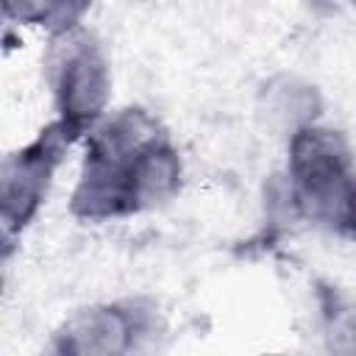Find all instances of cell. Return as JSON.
<instances>
[{"label":"cell","instance_id":"obj_1","mask_svg":"<svg viewBox=\"0 0 356 356\" xmlns=\"http://www.w3.org/2000/svg\"><path fill=\"white\" fill-rule=\"evenodd\" d=\"M181 159L159 122L142 108H122L89 131L70 211L81 220H114L175 195Z\"/></svg>","mask_w":356,"mask_h":356},{"label":"cell","instance_id":"obj_2","mask_svg":"<svg viewBox=\"0 0 356 356\" xmlns=\"http://www.w3.org/2000/svg\"><path fill=\"white\" fill-rule=\"evenodd\" d=\"M286 197L312 222L339 225L345 200L356 186V167L348 139L323 125H300L289 134Z\"/></svg>","mask_w":356,"mask_h":356},{"label":"cell","instance_id":"obj_3","mask_svg":"<svg viewBox=\"0 0 356 356\" xmlns=\"http://www.w3.org/2000/svg\"><path fill=\"white\" fill-rule=\"evenodd\" d=\"M47 81L53 89L58 120L78 134L92 131L108 103V67L97 42L78 28L56 33L47 50Z\"/></svg>","mask_w":356,"mask_h":356},{"label":"cell","instance_id":"obj_4","mask_svg":"<svg viewBox=\"0 0 356 356\" xmlns=\"http://www.w3.org/2000/svg\"><path fill=\"white\" fill-rule=\"evenodd\" d=\"M78 136L72 125L56 117L33 142L6 156L0 170V220L6 236L19 234L36 217L64 153Z\"/></svg>","mask_w":356,"mask_h":356},{"label":"cell","instance_id":"obj_5","mask_svg":"<svg viewBox=\"0 0 356 356\" xmlns=\"http://www.w3.org/2000/svg\"><path fill=\"white\" fill-rule=\"evenodd\" d=\"M153 331L150 312L136 303H100L75 312L53 337V350L70 356L128 353Z\"/></svg>","mask_w":356,"mask_h":356},{"label":"cell","instance_id":"obj_6","mask_svg":"<svg viewBox=\"0 0 356 356\" xmlns=\"http://www.w3.org/2000/svg\"><path fill=\"white\" fill-rule=\"evenodd\" d=\"M264 106H267V114L281 122L284 128L298 131L300 125H309L314 122L317 111H320V97L314 92V86L298 81V78H275L264 86Z\"/></svg>","mask_w":356,"mask_h":356},{"label":"cell","instance_id":"obj_7","mask_svg":"<svg viewBox=\"0 0 356 356\" xmlns=\"http://www.w3.org/2000/svg\"><path fill=\"white\" fill-rule=\"evenodd\" d=\"M92 0H3L6 19L44 28L53 36L78 28Z\"/></svg>","mask_w":356,"mask_h":356},{"label":"cell","instance_id":"obj_8","mask_svg":"<svg viewBox=\"0 0 356 356\" xmlns=\"http://www.w3.org/2000/svg\"><path fill=\"white\" fill-rule=\"evenodd\" d=\"M323 331L331 350L356 353V298L339 289H320Z\"/></svg>","mask_w":356,"mask_h":356},{"label":"cell","instance_id":"obj_9","mask_svg":"<svg viewBox=\"0 0 356 356\" xmlns=\"http://www.w3.org/2000/svg\"><path fill=\"white\" fill-rule=\"evenodd\" d=\"M342 234H348L350 239H356V186L350 189L348 200H345V209H342V217H339V225H337Z\"/></svg>","mask_w":356,"mask_h":356},{"label":"cell","instance_id":"obj_10","mask_svg":"<svg viewBox=\"0 0 356 356\" xmlns=\"http://www.w3.org/2000/svg\"><path fill=\"white\" fill-rule=\"evenodd\" d=\"M350 3H353V6H356V0H350Z\"/></svg>","mask_w":356,"mask_h":356}]
</instances>
